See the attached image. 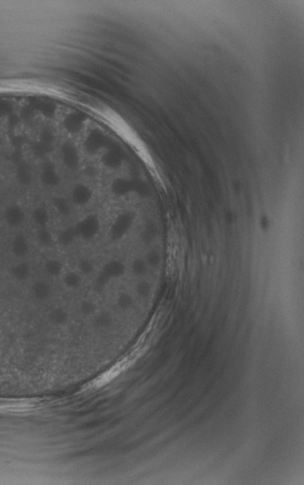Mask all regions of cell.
Instances as JSON below:
<instances>
[{
	"mask_svg": "<svg viewBox=\"0 0 304 485\" xmlns=\"http://www.w3.org/2000/svg\"><path fill=\"white\" fill-rule=\"evenodd\" d=\"M95 228H96L95 219L87 218L76 225L75 229V234L78 236H81L83 238H89L91 236H93Z\"/></svg>",
	"mask_w": 304,
	"mask_h": 485,
	"instance_id": "obj_5",
	"label": "cell"
},
{
	"mask_svg": "<svg viewBox=\"0 0 304 485\" xmlns=\"http://www.w3.org/2000/svg\"><path fill=\"white\" fill-rule=\"evenodd\" d=\"M44 271L46 276L49 277H58L64 276V265L57 258H49L44 264Z\"/></svg>",
	"mask_w": 304,
	"mask_h": 485,
	"instance_id": "obj_4",
	"label": "cell"
},
{
	"mask_svg": "<svg viewBox=\"0 0 304 485\" xmlns=\"http://www.w3.org/2000/svg\"><path fill=\"white\" fill-rule=\"evenodd\" d=\"M31 220L38 227H46L50 220V214L48 210L43 205L35 206L31 212Z\"/></svg>",
	"mask_w": 304,
	"mask_h": 485,
	"instance_id": "obj_3",
	"label": "cell"
},
{
	"mask_svg": "<svg viewBox=\"0 0 304 485\" xmlns=\"http://www.w3.org/2000/svg\"><path fill=\"white\" fill-rule=\"evenodd\" d=\"M11 252L15 258L20 259L25 258L29 254V241L23 232H19L15 234L11 244Z\"/></svg>",
	"mask_w": 304,
	"mask_h": 485,
	"instance_id": "obj_2",
	"label": "cell"
},
{
	"mask_svg": "<svg viewBox=\"0 0 304 485\" xmlns=\"http://www.w3.org/2000/svg\"><path fill=\"white\" fill-rule=\"evenodd\" d=\"M2 216L5 224L10 228H19L26 220V212L22 203L9 202L3 209Z\"/></svg>",
	"mask_w": 304,
	"mask_h": 485,
	"instance_id": "obj_1",
	"label": "cell"
},
{
	"mask_svg": "<svg viewBox=\"0 0 304 485\" xmlns=\"http://www.w3.org/2000/svg\"><path fill=\"white\" fill-rule=\"evenodd\" d=\"M75 235H76V234H75V230L67 229V230H65V231H63L60 234V243H61L62 245H68L70 242H73V240L75 238Z\"/></svg>",
	"mask_w": 304,
	"mask_h": 485,
	"instance_id": "obj_7",
	"label": "cell"
},
{
	"mask_svg": "<svg viewBox=\"0 0 304 485\" xmlns=\"http://www.w3.org/2000/svg\"><path fill=\"white\" fill-rule=\"evenodd\" d=\"M36 238H37L39 245L44 246V247H48L53 244V235H52L51 231L47 227L38 228Z\"/></svg>",
	"mask_w": 304,
	"mask_h": 485,
	"instance_id": "obj_6",
	"label": "cell"
}]
</instances>
